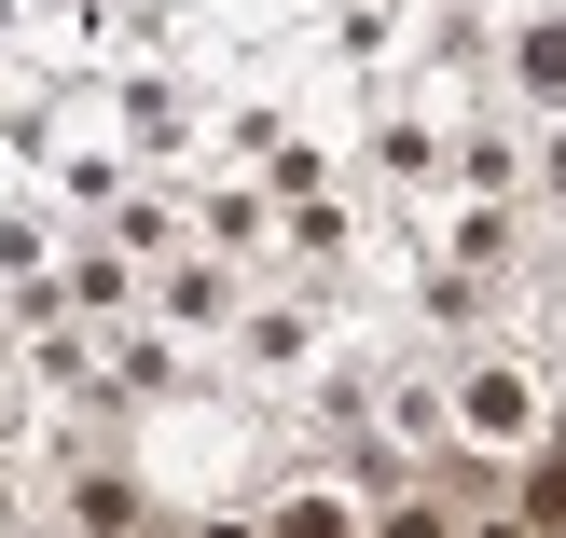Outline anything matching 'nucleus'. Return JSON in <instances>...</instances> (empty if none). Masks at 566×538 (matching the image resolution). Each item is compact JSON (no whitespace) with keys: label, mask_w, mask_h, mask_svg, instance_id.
I'll return each mask as SVG.
<instances>
[{"label":"nucleus","mask_w":566,"mask_h":538,"mask_svg":"<svg viewBox=\"0 0 566 538\" xmlns=\"http://www.w3.org/2000/svg\"><path fill=\"white\" fill-rule=\"evenodd\" d=\"M263 538H374V511H359L346 484H291V497L263 511Z\"/></svg>","instance_id":"nucleus-1"},{"label":"nucleus","mask_w":566,"mask_h":538,"mask_svg":"<svg viewBox=\"0 0 566 538\" xmlns=\"http://www.w3.org/2000/svg\"><path fill=\"white\" fill-rule=\"evenodd\" d=\"M512 83H525L539 110H566V14H525V28H512Z\"/></svg>","instance_id":"nucleus-2"},{"label":"nucleus","mask_w":566,"mask_h":538,"mask_svg":"<svg viewBox=\"0 0 566 538\" xmlns=\"http://www.w3.org/2000/svg\"><path fill=\"white\" fill-rule=\"evenodd\" d=\"M525 525L566 538V442H539V456H525Z\"/></svg>","instance_id":"nucleus-3"},{"label":"nucleus","mask_w":566,"mask_h":538,"mask_svg":"<svg viewBox=\"0 0 566 538\" xmlns=\"http://www.w3.org/2000/svg\"><path fill=\"white\" fill-rule=\"evenodd\" d=\"M374 538H470V525H457V511H442V497H401V511H387Z\"/></svg>","instance_id":"nucleus-4"},{"label":"nucleus","mask_w":566,"mask_h":538,"mask_svg":"<svg viewBox=\"0 0 566 538\" xmlns=\"http://www.w3.org/2000/svg\"><path fill=\"white\" fill-rule=\"evenodd\" d=\"M470 538H539V525H525V511H497V525H470Z\"/></svg>","instance_id":"nucleus-5"},{"label":"nucleus","mask_w":566,"mask_h":538,"mask_svg":"<svg viewBox=\"0 0 566 538\" xmlns=\"http://www.w3.org/2000/svg\"><path fill=\"white\" fill-rule=\"evenodd\" d=\"M208 538H263V525H208Z\"/></svg>","instance_id":"nucleus-6"}]
</instances>
